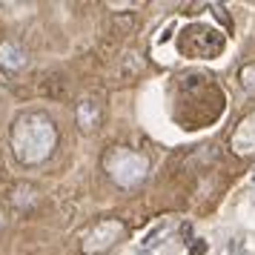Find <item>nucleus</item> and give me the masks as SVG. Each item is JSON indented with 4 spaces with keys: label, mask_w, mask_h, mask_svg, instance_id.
<instances>
[{
    "label": "nucleus",
    "mask_w": 255,
    "mask_h": 255,
    "mask_svg": "<svg viewBox=\"0 0 255 255\" xmlns=\"http://www.w3.org/2000/svg\"><path fill=\"white\" fill-rule=\"evenodd\" d=\"M58 146V127L46 112H23L12 124V155L23 166H37Z\"/></svg>",
    "instance_id": "obj_1"
},
{
    "label": "nucleus",
    "mask_w": 255,
    "mask_h": 255,
    "mask_svg": "<svg viewBox=\"0 0 255 255\" xmlns=\"http://www.w3.org/2000/svg\"><path fill=\"white\" fill-rule=\"evenodd\" d=\"M140 255H152V253H140Z\"/></svg>",
    "instance_id": "obj_10"
},
{
    "label": "nucleus",
    "mask_w": 255,
    "mask_h": 255,
    "mask_svg": "<svg viewBox=\"0 0 255 255\" xmlns=\"http://www.w3.org/2000/svg\"><path fill=\"white\" fill-rule=\"evenodd\" d=\"M0 63L6 69H20L26 63V52L20 46H14V43H3L0 46Z\"/></svg>",
    "instance_id": "obj_7"
},
{
    "label": "nucleus",
    "mask_w": 255,
    "mask_h": 255,
    "mask_svg": "<svg viewBox=\"0 0 255 255\" xmlns=\"http://www.w3.org/2000/svg\"><path fill=\"white\" fill-rule=\"evenodd\" d=\"M204 253H207V241H195L192 250H189V255H204Z\"/></svg>",
    "instance_id": "obj_9"
},
{
    "label": "nucleus",
    "mask_w": 255,
    "mask_h": 255,
    "mask_svg": "<svg viewBox=\"0 0 255 255\" xmlns=\"http://www.w3.org/2000/svg\"><path fill=\"white\" fill-rule=\"evenodd\" d=\"M230 146H232V152L241 155V158H247V155L255 152V112L247 115L241 124H238V129L232 132V138H230Z\"/></svg>",
    "instance_id": "obj_5"
},
{
    "label": "nucleus",
    "mask_w": 255,
    "mask_h": 255,
    "mask_svg": "<svg viewBox=\"0 0 255 255\" xmlns=\"http://www.w3.org/2000/svg\"><path fill=\"white\" fill-rule=\"evenodd\" d=\"M75 118H78V127L83 132H95L98 124H101V104L95 98H83L78 109H75Z\"/></svg>",
    "instance_id": "obj_6"
},
{
    "label": "nucleus",
    "mask_w": 255,
    "mask_h": 255,
    "mask_svg": "<svg viewBox=\"0 0 255 255\" xmlns=\"http://www.w3.org/2000/svg\"><path fill=\"white\" fill-rule=\"evenodd\" d=\"M253 181H255V172H253Z\"/></svg>",
    "instance_id": "obj_11"
},
{
    "label": "nucleus",
    "mask_w": 255,
    "mask_h": 255,
    "mask_svg": "<svg viewBox=\"0 0 255 255\" xmlns=\"http://www.w3.org/2000/svg\"><path fill=\"white\" fill-rule=\"evenodd\" d=\"M124 235V224L118 218H106V221H98L92 230L86 232V238H83V253L86 255H101L106 253L112 244L118 241Z\"/></svg>",
    "instance_id": "obj_4"
},
{
    "label": "nucleus",
    "mask_w": 255,
    "mask_h": 255,
    "mask_svg": "<svg viewBox=\"0 0 255 255\" xmlns=\"http://www.w3.org/2000/svg\"><path fill=\"white\" fill-rule=\"evenodd\" d=\"M178 46H181V52H184L186 58H218L221 52H224V46H227V40L212 26L192 23L181 32Z\"/></svg>",
    "instance_id": "obj_3"
},
{
    "label": "nucleus",
    "mask_w": 255,
    "mask_h": 255,
    "mask_svg": "<svg viewBox=\"0 0 255 255\" xmlns=\"http://www.w3.org/2000/svg\"><path fill=\"white\" fill-rule=\"evenodd\" d=\"M241 83H244V89H247V92H253V95H255V66H244Z\"/></svg>",
    "instance_id": "obj_8"
},
{
    "label": "nucleus",
    "mask_w": 255,
    "mask_h": 255,
    "mask_svg": "<svg viewBox=\"0 0 255 255\" xmlns=\"http://www.w3.org/2000/svg\"><path fill=\"white\" fill-rule=\"evenodd\" d=\"M104 169L118 186L132 189V186H138L140 181L146 178V172H149V161H146L140 152H135V149L112 146V149L104 155Z\"/></svg>",
    "instance_id": "obj_2"
}]
</instances>
